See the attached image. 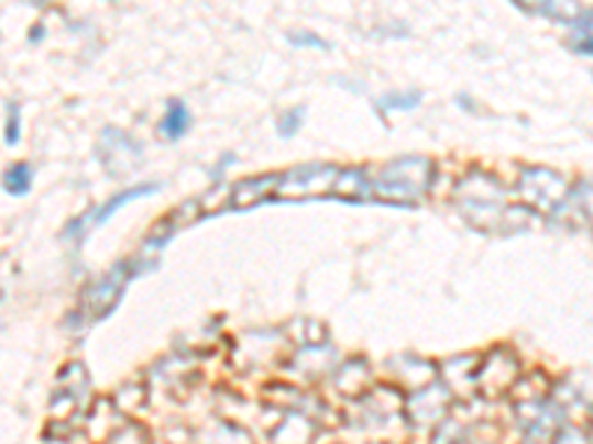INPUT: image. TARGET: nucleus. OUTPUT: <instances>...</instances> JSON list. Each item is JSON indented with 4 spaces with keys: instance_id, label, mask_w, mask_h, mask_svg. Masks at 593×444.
I'll use <instances>...</instances> for the list:
<instances>
[{
    "instance_id": "f03ea898",
    "label": "nucleus",
    "mask_w": 593,
    "mask_h": 444,
    "mask_svg": "<svg viewBox=\"0 0 593 444\" xmlns=\"http://www.w3.org/2000/svg\"><path fill=\"white\" fill-rule=\"evenodd\" d=\"M30 181H33V173H30V166H24V164L10 166V173L3 175V187L15 196L28 193Z\"/></svg>"
},
{
    "instance_id": "7ed1b4c3",
    "label": "nucleus",
    "mask_w": 593,
    "mask_h": 444,
    "mask_svg": "<svg viewBox=\"0 0 593 444\" xmlns=\"http://www.w3.org/2000/svg\"><path fill=\"white\" fill-rule=\"evenodd\" d=\"M300 119H303V110H292V113H285L283 125H279V134L292 136L294 131L300 127Z\"/></svg>"
},
{
    "instance_id": "f257e3e1",
    "label": "nucleus",
    "mask_w": 593,
    "mask_h": 444,
    "mask_svg": "<svg viewBox=\"0 0 593 444\" xmlns=\"http://www.w3.org/2000/svg\"><path fill=\"white\" fill-rule=\"evenodd\" d=\"M187 107L182 101H173V104L166 107V116L161 122V131H164L169 140H178V136H185L187 131Z\"/></svg>"
},
{
    "instance_id": "20e7f679",
    "label": "nucleus",
    "mask_w": 593,
    "mask_h": 444,
    "mask_svg": "<svg viewBox=\"0 0 593 444\" xmlns=\"http://www.w3.org/2000/svg\"><path fill=\"white\" fill-rule=\"evenodd\" d=\"M7 143H19V107H10V125H7Z\"/></svg>"
}]
</instances>
